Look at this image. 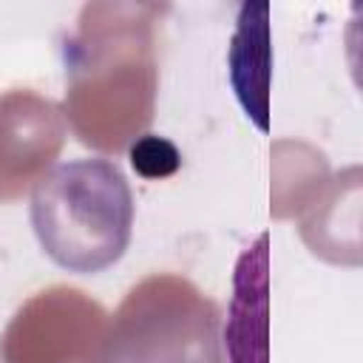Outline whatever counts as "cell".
Listing matches in <instances>:
<instances>
[{
  "label": "cell",
  "mask_w": 363,
  "mask_h": 363,
  "mask_svg": "<svg viewBox=\"0 0 363 363\" xmlns=\"http://www.w3.org/2000/svg\"><path fill=\"white\" fill-rule=\"evenodd\" d=\"M31 224L54 264L71 272H102L130 241V184L111 159L57 164L31 190Z\"/></svg>",
  "instance_id": "7a4b0ae2"
},
{
  "label": "cell",
  "mask_w": 363,
  "mask_h": 363,
  "mask_svg": "<svg viewBox=\"0 0 363 363\" xmlns=\"http://www.w3.org/2000/svg\"><path fill=\"white\" fill-rule=\"evenodd\" d=\"M303 244L332 264L360 261V170L349 167L329 179L326 190L301 216Z\"/></svg>",
  "instance_id": "52a82bcc"
},
{
  "label": "cell",
  "mask_w": 363,
  "mask_h": 363,
  "mask_svg": "<svg viewBox=\"0 0 363 363\" xmlns=\"http://www.w3.org/2000/svg\"><path fill=\"white\" fill-rule=\"evenodd\" d=\"M128 156H130V167L142 176V179H167L173 176L179 167H182V153L179 147L164 139V136H156V133H142L130 147H128Z\"/></svg>",
  "instance_id": "30bf717a"
},
{
  "label": "cell",
  "mask_w": 363,
  "mask_h": 363,
  "mask_svg": "<svg viewBox=\"0 0 363 363\" xmlns=\"http://www.w3.org/2000/svg\"><path fill=\"white\" fill-rule=\"evenodd\" d=\"M111 315L85 289L34 292L0 335V363H102Z\"/></svg>",
  "instance_id": "277c9868"
},
{
  "label": "cell",
  "mask_w": 363,
  "mask_h": 363,
  "mask_svg": "<svg viewBox=\"0 0 363 363\" xmlns=\"http://www.w3.org/2000/svg\"><path fill=\"white\" fill-rule=\"evenodd\" d=\"M221 340H227L230 363H269V238L258 235L255 244L238 258L233 301L227 312V326H221Z\"/></svg>",
  "instance_id": "8992f818"
},
{
  "label": "cell",
  "mask_w": 363,
  "mask_h": 363,
  "mask_svg": "<svg viewBox=\"0 0 363 363\" xmlns=\"http://www.w3.org/2000/svg\"><path fill=\"white\" fill-rule=\"evenodd\" d=\"M332 179L323 150L301 139H278L272 145V218H301Z\"/></svg>",
  "instance_id": "9c48e42d"
},
{
  "label": "cell",
  "mask_w": 363,
  "mask_h": 363,
  "mask_svg": "<svg viewBox=\"0 0 363 363\" xmlns=\"http://www.w3.org/2000/svg\"><path fill=\"white\" fill-rule=\"evenodd\" d=\"M68 139L62 108L31 91L0 94V204L31 193L54 167Z\"/></svg>",
  "instance_id": "5b68a950"
},
{
  "label": "cell",
  "mask_w": 363,
  "mask_h": 363,
  "mask_svg": "<svg viewBox=\"0 0 363 363\" xmlns=\"http://www.w3.org/2000/svg\"><path fill=\"white\" fill-rule=\"evenodd\" d=\"M102 363H227L221 309L190 278L150 272L111 315Z\"/></svg>",
  "instance_id": "3957f363"
},
{
  "label": "cell",
  "mask_w": 363,
  "mask_h": 363,
  "mask_svg": "<svg viewBox=\"0 0 363 363\" xmlns=\"http://www.w3.org/2000/svg\"><path fill=\"white\" fill-rule=\"evenodd\" d=\"M167 6L88 3L65 43L62 113L74 136L99 153H122L156 113V26Z\"/></svg>",
  "instance_id": "6da1fadb"
},
{
  "label": "cell",
  "mask_w": 363,
  "mask_h": 363,
  "mask_svg": "<svg viewBox=\"0 0 363 363\" xmlns=\"http://www.w3.org/2000/svg\"><path fill=\"white\" fill-rule=\"evenodd\" d=\"M269 71H272V45H269V6L247 3L238 14V28L230 43V79L247 111V116L267 130L269 113Z\"/></svg>",
  "instance_id": "ba28073f"
}]
</instances>
